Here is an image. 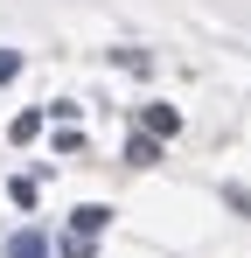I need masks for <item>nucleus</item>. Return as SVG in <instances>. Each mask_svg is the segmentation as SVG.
<instances>
[{"label": "nucleus", "instance_id": "3", "mask_svg": "<svg viewBox=\"0 0 251 258\" xmlns=\"http://www.w3.org/2000/svg\"><path fill=\"white\" fill-rule=\"evenodd\" d=\"M174 126H181V112H174V105H154V112H147V133H154V140H167Z\"/></svg>", "mask_w": 251, "mask_h": 258}, {"label": "nucleus", "instance_id": "4", "mask_svg": "<svg viewBox=\"0 0 251 258\" xmlns=\"http://www.w3.org/2000/svg\"><path fill=\"white\" fill-rule=\"evenodd\" d=\"M7 251H14V258H49V251H42V237H35V230H21V237H14Z\"/></svg>", "mask_w": 251, "mask_h": 258}, {"label": "nucleus", "instance_id": "2", "mask_svg": "<svg viewBox=\"0 0 251 258\" xmlns=\"http://www.w3.org/2000/svg\"><path fill=\"white\" fill-rule=\"evenodd\" d=\"M126 161H133V168H154V161H161V140H154V133L126 140Z\"/></svg>", "mask_w": 251, "mask_h": 258}, {"label": "nucleus", "instance_id": "5", "mask_svg": "<svg viewBox=\"0 0 251 258\" xmlns=\"http://www.w3.org/2000/svg\"><path fill=\"white\" fill-rule=\"evenodd\" d=\"M7 77H21V56H14V49H0V84H7Z\"/></svg>", "mask_w": 251, "mask_h": 258}, {"label": "nucleus", "instance_id": "1", "mask_svg": "<svg viewBox=\"0 0 251 258\" xmlns=\"http://www.w3.org/2000/svg\"><path fill=\"white\" fill-rule=\"evenodd\" d=\"M70 223H77V237H98V230L112 223V210H105V203H84V210H70Z\"/></svg>", "mask_w": 251, "mask_h": 258}, {"label": "nucleus", "instance_id": "6", "mask_svg": "<svg viewBox=\"0 0 251 258\" xmlns=\"http://www.w3.org/2000/svg\"><path fill=\"white\" fill-rule=\"evenodd\" d=\"M63 258H91V237H63Z\"/></svg>", "mask_w": 251, "mask_h": 258}]
</instances>
